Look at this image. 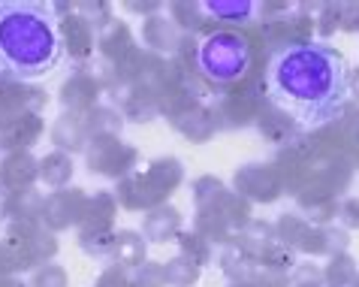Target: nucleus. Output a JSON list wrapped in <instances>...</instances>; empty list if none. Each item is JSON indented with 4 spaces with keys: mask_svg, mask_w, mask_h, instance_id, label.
<instances>
[{
    "mask_svg": "<svg viewBox=\"0 0 359 287\" xmlns=\"http://www.w3.org/2000/svg\"><path fill=\"white\" fill-rule=\"evenodd\" d=\"M266 94L302 127H320L344 112L351 70L341 52L326 43L284 46L266 70Z\"/></svg>",
    "mask_w": 359,
    "mask_h": 287,
    "instance_id": "f257e3e1",
    "label": "nucleus"
},
{
    "mask_svg": "<svg viewBox=\"0 0 359 287\" xmlns=\"http://www.w3.org/2000/svg\"><path fill=\"white\" fill-rule=\"evenodd\" d=\"M199 6H203L205 15L217 18V22H226V25H245L257 13L254 0H205Z\"/></svg>",
    "mask_w": 359,
    "mask_h": 287,
    "instance_id": "20e7f679",
    "label": "nucleus"
},
{
    "mask_svg": "<svg viewBox=\"0 0 359 287\" xmlns=\"http://www.w3.org/2000/svg\"><path fill=\"white\" fill-rule=\"evenodd\" d=\"M61 58L64 39L52 9L36 0H0V73L43 79Z\"/></svg>",
    "mask_w": 359,
    "mask_h": 287,
    "instance_id": "f03ea898",
    "label": "nucleus"
},
{
    "mask_svg": "<svg viewBox=\"0 0 359 287\" xmlns=\"http://www.w3.org/2000/svg\"><path fill=\"white\" fill-rule=\"evenodd\" d=\"M196 67L208 82L233 85L251 67V46H248L245 36H238L233 31H215L199 43Z\"/></svg>",
    "mask_w": 359,
    "mask_h": 287,
    "instance_id": "7ed1b4c3",
    "label": "nucleus"
}]
</instances>
